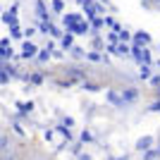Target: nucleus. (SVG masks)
I'll list each match as a JSON object with an SVG mask.
<instances>
[{
	"label": "nucleus",
	"instance_id": "obj_1",
	"mask_svg": "<svg viewBox=\"0 0 160 160\" xmlns=\"http://www.w3.org/2000/svg\"><path fill=\"white\" fill-rule=\"evenodd\" d=\"M67 24H69V27H72L77 33L86 31V24H81V19H79V17H67Z\"/></svg>",
	"mask_w": 160,
	"mask_h": 160
}]
</instances>
